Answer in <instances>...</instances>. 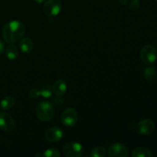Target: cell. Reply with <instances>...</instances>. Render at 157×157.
<instances>
[{
    "label": "cell",
    "instance_id": "4fadbf2b",
    "mask_svg": "<svg viewBox=\"0 0 157 157\" xmlns=\"http://www.w3.org/2000/svg\"><path fill=\"white\" fill-rule=\"evenodd\" d=\"M5 53H6V58L10 61L15 60L19 55L18 48L14 44H9V46H7L5 49Z\"/></svg>",
    "mask_w": 157,
    "mask_h": 157
},
{
    "label": "cell",
    "instance_id": "7c38bea8",
    "mask_svg": "<svg viewBox=\"0 0 157 157\" xmlns=\"http://www.w3.org/2000/svg\"><path fill=\"white\" fill-rule=\"evenodd\" d=\"M20 50L24 54H29L34 48V42L31 38H21L18 44Z\"/></svg>",
    "mask_w": 157,
    "mask_h": 157
},
{
    "label": "cell",
    "instance_id": "ac0fdd59",
    "mask_svg": "<svg viewBox=\"0 0 157 157\" xmlns=\"http://www.w3.org/2000/svg\"><path fill=\"white\" fill-rule=\"evenodd\" d=\"M107 153V150L103 147H94L90 153V156L91 157H104Z\"/></svg>",
    "mask_w": 157,
    "mask_h": 157
},
{
    "label": "cell",
    "instance_id": "44dd1931",
    "mask_svg": "<svg viewBox=\"0 0 157 157\" xmlns=\"http://www.w3.org/2000/svg\"><path fill=\"white\" fill-rule=\"evenodd\" d=\"M29 97L32 99H37L41 96V93H40V89L38 88H32L29 92Z\"/></svg>",
    "mask_w": 157,
    "mask_h": 157
},
{
    "label": "cell",
    "instance_id": "3957f363",
    "mask_svg": "<svg viewBox=\"0 0 157 157\" xmlns=\"http://www.w3.org/2000/svg\"><path fill=\"white\" fill-rule=\"evenodd\" d=\"M140 59L147 65H153L156 61L157 51L156 48L151 44H146L141 48L140 53Z\"/></svg>",
    "mask_w": 157,
    "mask_h": 157
},
{
    "label": "cell",
    "instance_id": "2e32d148",
    "mask_svg": "<svg viewBox=\"0 0 157 157\" xmlns=\"http://www.w3.org/2000/svg\"><path fill=\"white\" fill-rule=\"evenodd\" d=\"M157 75L156 69L155 67L149 65L144 70V77L147 81H152L156 78Z\"/></svg>",
    "mask_w": 157,
    "mask_h": 157
},
{
    "label": "cell",
    "instance_id": "e0dca14e",
    "mask_svg": "<svg viewBox=\"0 0 157 157\" xmlns=\"http://www.w3.org/2000/svg\"><path fill=\"white\" fill-rule=\"evenodd\" d=\"M40 93L41 96L44 98H49L53 94V90H52V86L49 84H46L41 87L40 89Z\"/></svg>",
    "mask_w": 157,
    "mask_h": 157
},
{
    "label": "cell",
    "instance_id": "7402d4cb",
    "mask_svg": "<svg viewBox=\"0 0 157 157\" xmlns=\"http://www.w3.org/2000/svg\"><path fill=\"white\" fill-rule=\"evenodd\" d=\"M5 48H6V46H5V43L3 42L2 40H0V55L4 52Z\"/></svg>",
    "mask_w": 157,
    "mask_h": 157
},
{
    "label": "cell",
    "instance_id": "9a60e30c",
    "mask_svg": "<svg viewBox=\"0 0 157 157\" xmlns=\"http://www.w3.org/2000/svg\"><path fill=\"white\" fill-rule=\"evenodd\" d=\"M14 105H15V99L13 97L10 95L5 97L0 103V107L4 110H11L14 107Z\"/></svg>",
    "mask_w": 157,
    "mask_h": 157
},
{
    "label": "cell",
    "instance_id": "9c48e42d",
    "mask_svg": "<svg viewBox=\"0 0 157 157\" xmlns=\"http://www.w3.org/2000/svg\"><path fill=\"white\" fill-rule=\"evenodd\" d=\"M107 153L110 157H127L129 156L128 149L120 143L110 145L107 149Z\"/></svg>",
    "mask_w": 157,
    "mask_h": 157
},
{
    "label": "cell",
    "instance_id": "5bb4252c",
    "mask_svg": "<svg viewBox=\"0 0 157 157\" xmlns=\"http://www.w3.org/2000/svg\"><path fill=\"white\" fill-rule=\"evenodd\" d=\"M131 156L133 157H152L153 153L150 149L144 147H139L132 151Z\"/></svg>",
    "mask_w": 157,
    "mask_h": 157
},
{
    "label": "cell",
    "instance_id": "d4e9b609",
    "mask_svg": "<svg viewBox=\"0 0 157 157\" xmlns=\"http://www.w3.org/2000/svg\"><path fill=\"white\" fill-rule=\"evenodd\" d=\"M155 1H156V2H157V0H155Z\"/></svg>",
    "mask_w": 157,
    "mask_h": 157
},
{
    "label": "cell",
    "instance_id": "cb8c5ba5",
    "mask_svg": "<svg viewBox=\"0 0 157 157\" xmlns=\"http://www.w3.org/2000/svg\"><path fill=\"white\" fill-rule=\"evenodd\" d=\"M44 1H45V0H34V2H35L38 3V4H41V3L44 2Z\"/></svg>",
    "mask_w": 157,
    "mask_h": 157
},
{
    "label": "cell",
    "instance_id": "5b68a950",
    "mask_svg": "<svg viewBox=\"0 0 157 157\" xmlns=\"http://www.w3.org/2000/svg\"><path fill=\"white\" fill-rule=\"evenodd\" d=\"M62 5L60 0H47L43 5V12L48 17H55L61 12Z\"/></svg>",
    "mask_w": 157,
    "mask_h": 157
},
{
    "label": "cell",
    "instance_id": "603a6c76",
    "mask_svg": "<svg viewBox=\"0 0 157 157\" xmlns=\"http://www.w3.org/2000/svg\"><path fill=\"white\" fill-rule=\"evenodd\" d=\"M129 0H118V2L121 6H126L128 3Z\"/></svg>",
    "mask_w": 157,
    "mask_h": 157
},
{
    "label": "cell",
    "instance_id": "ffe728a7",
    "mask_svg": "<svg viewBox=\"0 0 157 157\" xmlns=\"http://www.w3.org/2000/svg\"><path fill=\"white\" fill-rule=\"evenodd\" d=\"M140 8V0H132L130 3H129V9L133 12L137 11L138 9Z\"/></svg>",
    "mask_w": 157,
    "mask_h": 157
},
{
    "label": "cell",
    "instance_id": "7a4b0ae2",
    "mask_svg": "<svg viewBox=\"0 0 157 157\" xmlns=\"http://www.w3.org/2000/svg\"><path fill=\"white\" fill-rule=\"evenodd\" d=\"M35 116L41 122H49L55 116L53 105L48 101H41L35 107Z\"/></svg>",
    "mask_w": 157,
    "mask_h": 157
},
{
    "label": "cell",
    "instance_id": "6da1fadb",
    "mask_svg": "<svg viewBox=\"0 0 157 157\" xmlns=\"http://www.w3.org/2000/svg\"><path fill=\"white\" fill-rule=\"evenodd\" d=\"M25 25L18 20H12L6 23L2 28V34L8 44H15L23 38L25 33Z\"/></svg>",
    "mask_w": 157,
    "mask_h": 157
},
{
    "label": "cell",
    "instance_id": "8992f818",
    "mask_svg": "<svg viewBox=\"0 0 157 157\" xmlns=\"http://www.w3.org/2000/svg\"><path fill=\"white\" fill-rule=\"evenodd\" d=\"M63 153L66 157H81L84 154V148L80 143L69 142L63 147Z\"/></svg>",
    "mask_w": 157,
    "mask_h": 157
},
{
    "label": "cell",
    "instance_id": "30bf717a",
    "mask_svg": "<svg viewBox=\"0 0 157 157\" xmlns=\"http://www.w3.org/2000/svg\"><path fill=\"white\" fill-rule=\"evenodd\" d=\"M63 130L58 127H52L48 129L45 131L46 140L50 143H58L62 139L63 137Z\"/></svg>",
    "mask_w": 157,
    "mask_h": 157
},
{
    "label": "cell",
    "instance_id": "8fae6325",
    "mask_svg": "<svg viewBox=\"0 0 157 157\" xmlns=\"http://www.w3.org/2000/svg\"><path fill=\"white\" fill-rule=\"evenodd\" d=\"M67 85L65 81L62 79H58L52 85V90L56 96L61 97L67 92Z\"/></svg>",
    "mask_w": 157,
    "mask_h": 157
},
{
    "label": "cell",
    "instance_id": "52a82bcc",
    "mask_svg": "<svg viewBox=\"0 0 157 157\" xmlns=\"http://www.w3.org/2000/svg\"><path fill=\"white\" fill-rule=\"evenodd\" d=\"M156 124L151 119H144L136 125V130L142 136H149L154 132Z\"/></svg>",
    "mask_w": 157,
    "mask_h": 157
},
{
    "label": "cell",
    "instance_id": "277c9868",
    "mask_svg": "<svg viewBox=\"0 0 157 157\" xmlns=\"http://www.w3.org/2000/svg\"><path fill=\"white\" fill-rule=\"evenodd\" d=\"M78 121V111L73 107H68L62 112L61 116V121L64 126L67 127H72L76 125Z\"/></svg>",
    "mask_w": 157,
    "mask_h": 157
},
{
    "label": "cell",
    "instance_id": "ba28073f",
    "mask_svg": "<svg viewBox=\"0 0 157 157\" xmlns=\"http://www.w3.org/2000/svg\"><path fill=\"white\" fill-rule=\"evenodd\" d=\"M15 127V122L13 117L6 112L0 113V130L5 132H12Z\"/></svg>",
    "mask_w": 157,
    "mask_h": 157
},
{
    "label": "cell",
    "instance_id": "d6986e66",
    "mask_svg": "<svg viewBox=\"0 0 157 157\" xmlns=\"http://www.w3.org/2000/svg\"><path fill=\"white\" fill-rule=\"evenodd\" d=\"M43 156L44 157H60L61 156V153L58 150L55 148L48 149L43 153Z\"/></svg>",
    "mask_w": 157,
    "mask_h": 157
}]
</instances>
